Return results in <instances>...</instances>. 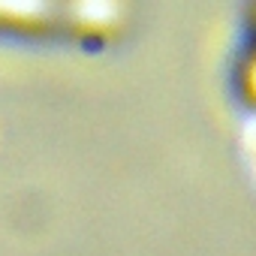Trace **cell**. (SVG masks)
I'll list each match as a JSON object with an SVG mask.
<instances>
[{
    "label": "cell",
    "mask_w": 256,
    "mask_h": 256,
    "mask_svg": "<svg viewBox=\"0 0 256 256\" xmlns=\"http://www.w3.org/2000/svg\"><path fill=\"white\" fill-rule=\"evenodd\" d=\"M247 82H250V90L256 94V60L250 64V70H247Z\"/></svg>",
    "instance_id": "6da1fadb"
}]
</instances>
